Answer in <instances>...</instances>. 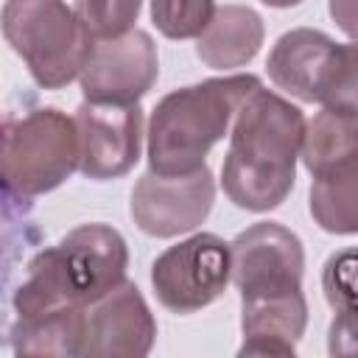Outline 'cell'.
<instances>
[{"label":"cell","mask_w":358,"mask_h":358,"mask_svg":"<svg viewBox=\"0 0 358 358\" xmlns=\"http://www.w3.org/2000/svg\"><path fill=\"white\" fill-rule=\"evenodd\" d=\"M305 123L299 106L263 84L246 95L221 165V185L235 207L268 213L291 196Z\"/></svg>","instance_id":"6da1fadb"},{"label":"cell","mask_w":358,"mask_h":358,"mask_svg":"<svg viewBox=\"0 0 358 358\" xmlns=\"http://www.w3.org/2000/svg\"><path fill=\"white\" fill-rule=\"evenodd\" d=\"M129 246L109 224H81L56 246L34 255L14 291L17 316H39L70 305H92L126 282Z\"/></svg>","instance_id":"7a4b0ae2"},{"label":"cell","mask_w":358,"mask_h":358,"mask_svg":"<svg viewBox=\"0 0 358 358\" xmlns=\"http://www.w3.org/2000/svg\"><path fill=\"white\" fill-rule=\"evenodd\" d=\"M260 78L224 76L168 92L148 120V171L182 176L204 168L210 148L227 134L235 112Z\"/></svg>","instance_id":"3957f363"},{"label":"cell","mask_w":358,"mask_h":358,"mask_svg":"<svg viewBox=\"0 0 358 358\" xmlns=\"http://www.w3.org/2000/svg\"><path fill=\"white\" fill-rule=\"evenodd\" d=\"M3 36L42 90L81 78L95 36L64 0H6Z\"/></svg>","instance_id":"277c9868"},{"label":"cell","mask_w":358,"mask_h":358,"mask_svg":"<svg viewBox=\"0 0 358 358\" xmlns=\"http://www.w3.org/2000/svg\"><path fill=\"white\" fill-rule=\"evenodd\" d=\"M81 162L76 117L56 106H39L3 120V185L6 193L34 199L64 185Z\"/></svg>","instance_id":"5b68a950"},{"label":"cell","mask_w":358,"mask_h":358,"mask_svg":"<svg viewBox=\"0 0 358 358\" xmlns=\"http://www.w3.org/2000/svg\"><path fill=\"white\" fill-rule=\"evenodd\" d=\"M232 280L229 243L215 232H196L168 246L151 263V285L171 313H196L213 305Z\"/></svg>","instance_id":"8992f818"},{"label":"cell","mask_w":358,"mask_h":358,"mask_svg":"<svg viewBox=\"0 0 358 358\" xmlns=\"http://www.w3.org/2000/svg\"><path fill=\"white\" fill-rule=\"evenodd\" d=\"M215 201V179L210 168L182 176L145 171L131 190L129 213L140 232L151 238H176L201 227Z\"/></svg>","instance_id":"52a82bcc"},{"label":"cell","mask_w":358,"mask_h":358,"mask_svg":"<svg viewBox=\"0 0 358 358\" xmlns=\"http://www.w3.org/2000/svg\"><path fill=\"white\" fill-rule=\"evenodd\" d=\"M232 282L241 299L285 294L302 288L305 249L302 241L277 221H257L229 243Z\"/></svg>","instance_id":"ba28073f"},{"label":"cell","mask_w":358,"mask_h":358,"mask_svg":"<svg viewBox=\"0 0 358 358\" xmlns=\"http://www.w3.org/2000/svg\"><path fill=\"white\" fill-rule=\"evenodd\" d=\"M81 140L78 171L87 179L106 182L129 173L143 148V109L140 103H92L76 109Z\"/></svg>","instance_id":"9c48e42d"},{"label":"cell","mask_w":358,"mask_h":358,"mask_svg":"<svg viewBox=\"0 0 358 358\" xmlns=\"http://www.w3.org/2000/svg\"><path fill=\"white\" fill-rule=\"evenodd\" d=\"M159 56L151 34L134 28L117 39L95 42V50L81 73L84 101L92 103H140L157 84Z\"/></svg>","instance_id":"30bf717a"},{"label":"cell","mask_w":358,"mask_h":358,"mask_svg":"<svg viewBox=\"0 0 358 358\" xmlns=\"http://www.w3.org/2000/svg\"><path fill=\"white\" fill-rule=\"evenodd\" d=\"M157 338V322L134 282H120L87 310L84 355L143 358Z\"/></svg>","instance_id":"8fae6325"},{"label":"cell","mask_w":358,"mask_h":358,"mask_svg":"<svg viewBox=\"0 0 358 358\" xmlns=\"http://www.w3.org/2000/svg\"><path fill=\"white\" fill-rule=\"evenodd\" d=\"M308 327V302L302 288L241 299L243 344L238 355H294Z\"/></svg>","instance_id":"7c38bea8"},{"label":"cell","mask_w":358,"mask_h":358,"mask_svg":"<svg viewBox=\"0 0 358 358\" xmlns=\"http://www.w3.org/2000/svg\"><path fill=\"white\" fill-rule=\"evenodd\" d=\"M266 39L263 17L238 3L215 8L210 25L196 39V56L213 70H235L249 64Z\"/></svg>","instance_id":"4fadbf2b"},{"label":"cell","mask_w":358,"mask_h":358,"mask_svg":"<svg viewBox=\"0 0 358 358\" xmlns=\"http://www.w3.org/2000/svg\"><path fill=\"white\" fill-rule=\"evenodd\" d=\"M333 45H336V39H330L324 31L291 28L274 42V48L266 59V73L277 90H282L305 103H313L316 76H319V67L327 59Z\"/></svg>","instance_id":"5bb4252c"},{"label":"cell","mask_w":358,"mask_h":358,"mask_svg":"<svg viewBox=\"0 0 358 358\" xmlns=\"http://www.w3.org/2000/svg\"><path fill=\"white\" fill-rule=\"evenodd\" d=\"M17 355H84L87 305H70L39 316H17L11 327Z\"/></svg>","instance_id":"9a60e30c"},{"label":"cell","mask_w":358,"mask_h":358,"mask_svg":"<svg viewBox=\"0 0 358 358\" xmlns=\"http://www.w3.org/2000/svg\"><path fill=\"white\" fill-rule=\"evenodd\" d=\"M308 207L319 229L358 235V151L313 176Z\"/></svg>","instance_id":"2e32d148"},{"label":"cell","mask_w":358,"mask_h":358,"mask_svg":"<svg viewBox=\"0 0 358 358\" xmlns=\"http://www.w3.org/2000/svg\"><path fill=\"white\" fill-rule=\"evenodd\" d=\"M355 151H358V117L322 106V112H316L305 123L299 159L310 171V176L322 173L324 168L336 165L338 159Z\"/></svg>","instance_id":"e0dca14e"},{"label":"cell","mask_w":358,"mask_h":358,"mask_svg":"<svg viewBox=\"0 0 358 358\" xmlns=\"http://www.w3.org/2000/svg\"><path fill=\"white\" fill-rule=\"evenodd\" d=\"M313 103L358 117V42H336L319 67Z\"/></svg>","instance_id":"ac0fdd59"},{"label":"cell","mask_w":358,"mask_h":358,"mask_svg":"<svg viewBox=\"0 0 358 358\" xmlns=\"http://www.w3.org/2000/svg\"><path fill=\"white\" fill-rule=\"evenodd\" d=\"M215 14V0H151V22L168 39H199Z\"/></svg>","instance_id":"d6986e66"},{"label":"cell","mask_w":358,"mask_h":358,"mask_svg":"<svg viewBox=\"0 0 358 358\" xmlns=\"http://www.w3.org/2000/svg\"><path fill=\"white\" fill-rule=\"evenodd\" d=\"M143 0H76V11L87 31L103 42L134 31Z\"/></svg>","instance_id":"ffe728a7"},{"label":"cell","mask_w":358,"mask_h":358,"mask_svg":"<svg viewBox=\"0 0 358 358\" xmlns=\"http://www.w3.org/2000/svg\"><path fill=\"white\" fill-rule=\"evenodd\" d=\"M322 291L336 313L358 310V249H341L327 257L322 268Z\"/></svg>","instance_id":"44dd1931"},{"label":"cell","mask_w":358,"mask_h":358,"mask_svg":"<svg viewBox=\"0 0 358 358\" xmlns=\"http://www.w3.org/2000/svg\"><path fill=\"white\" fill-rule=\"evenodd\" d=\"M330 355H358V310H338L327 330Z\"/></svg>","instance_id":"7402d4cb"},{"label":"cell","mask_w":358,"mask_h":358,"mask_svg":"<svg viewBox=\"0 0 358 358\" xmlns=\"http://www.w3.org/2000/svg\"><path fill=\"white\" fill-rule=\"evenodd\" d=\"M327 11L338 31L358 42V0H327Z\"/></svg>","instance_id":"603a6c76"},{"label":"cell","mask_w":358,"mask_h":358,"mask_svg":"<svg viewBox=\"0 0 358 358\" xmlns=\"http://www.w3.org/2000/svg\"><path fill=\"white\" fill-rule=\"evenodd\" d=\"M260 3H266L271 8H291V6H299L302 0H260Z\"/></svg>","instance_id":"cb8c5ba5"}]
</instances>
